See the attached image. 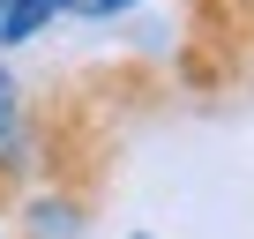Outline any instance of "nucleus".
<instances>
[{
    "instance_id": "f257e3e1",
    "label": "nucleus",
    "mask_w": 254,
    "mask_h": 239,
    "mask_svg": "<svg viewBox=\"0 0 254 239\" xmlns=\"http://www.w3.org/2000/svg\"><path fill=\"white\" fill-rule=\"evenodd\" d=\"M82 217H90L82 194H38V202H30V239H75Z\"/></svg>"
},
{
    "instance_id": "f03ea898",
    "label": "nucleus",
    "mask_w": 254,
    "mask_h": 239,
    "mask_svg": "<svg viewBox=\"0 0 254 239\" xmlns=\"http://www.w3.org/2000/svg\"><path fill=\"white\" fill-rule=\"evenodd\" d=\"M53 15H67V0H8L0 8V45H30Z\"/></svg>"
},
{
    "instance_id": "7ed1b4c3",
    "label": "nucleus",
    "mask_w": 254,
    "mask_h": 239,
    "mask_svg": "<svg viewBox=\"0 0 254 239\" xmlns=\"http://www.w3.org/2000/svg\"><path fill=\"white\" fill-rule=\"evenodd\" d=\"M15 135H23V90H15L8 67H0V150H8Z\"/></svg>"
},
{
    "instance_id": "20e7f679",
    "label": "nucleus",
    "mask_w": 254,
    "mask_h": 239,
    "mask_svg": "<svg viewBox=\"0 0 254 239\" xmlns=\"http://www.w3.org/2000/svg\"><path fill=\"white\" fill-rule=\"evenodd\" d=\"M120 8H135V0H67V15H90V23H105V15H120Z\"/></svg>"
},
{
    "instance_id": "39448f33",
    "label": "nucleus",
    "mask_w": 254,
    "mask_h": 239,
    "mask_svg": "<svg viewBox=\"0 0 254 239\" xmlns=\"http://www.w3.org/2000/svg\"><path fill=\"white\" fill-rule=\"evenodd\" d=\"M135 239H150V232H135Z\"/></svg>"
},
{
    "instance_id": "423d86ee",
    "label": "nucleus",
    "mask_w": 254,
    "mask_h": 239,
    "mask_svg": "<svg viewBox=\"0 0 254 239\" xmlns=\"http://www.w3.org/2000/svg\"><path fill=\"white\" fill-rule=\"evenodd\" d=\"M0 8H8V0H0Z\"/></svg>"
},
{
    "instance_id": "0eeeda50",
    "label": "nucleus",
    "mask_w": 254,
    "mask_h": 239,
    "mask_svg": "<svg viewBox=\"0 0 254 239\" xmlns=\"http://www.w3.org/2000/svg\"><path fill=\"white\" fill-rule=\"evenodd\" d=\"M0 239H8V232H0Z\"/></svg>"
}]
</instances>
